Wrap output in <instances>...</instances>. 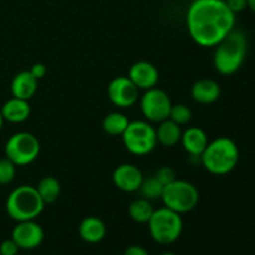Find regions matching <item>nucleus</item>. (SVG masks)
<instances>
[{
  "label": "nucleus",
  "mask_w": 255,
  "mask_h": 255,
  "mask_svg": "<svg viewBox=\"0 0 255 255\" xmlns=\"http://www.w3.org/2000/svg\"><path fill=\"white\" fill-rule=\"evenodd\" d=\"M42 202L36 187L20 186L11 191L6 199V212L16 222L34 221L44 211Z\"/></svg>",
  "instance_id": "4"
},
{
  "label": "nucleus",
  "mask_w": 255,
  "mask_h": 255,
  "mask_svg": "<svg viewBox=\"0 0 255 255\" xmlns=\"http://www.w3.org/2000/svg\"><path fill=\"white\" fill-rule=\"evenodd\" d=\"M30 72L34 75V77H36L37 80H40V79H42V77H45L47 70H46V66H45L44 64H41V62H36V64H34L31 66Z\"/></svg>",
  "instance_id": "29"
},
{
  "label": "nucleus",
  "mask_w": 255,
  "mask_h": 255,
  "mask_svg": "<svg viewBox=\"0 0 255 255\" xmlns=\"http://www.w3.org/2000/svg\"><path fill=\"white\" fill-rule=\"evenodd\" d=\"M37 192L41 197L42 202L45 204H51L57 201L61 192V186L60 182L55 177H44L40 179V182L36 186Z\"/></svg>",
  "instance_id": "21"
},
{
  "label": "nucleus",
  "mask_w": 255,
  "mask_h": 255,
  "mask_svg": "<svg viewBox=\"0 0 255 255\" xmlns=\"http://www.w3.org/2000/svg\"><path fill=\"white\" fill-rule=\"evenodd\" d=\"M20 248L17 244L10 239H5L1 244H0V254L1 255H17Z\"/></svg>",
  "instance_id": "27"
},
{
  "label": "nucleus",
  "mask_w": 255,
  "mask_h": 255,
  "mask_svg": "<svg viewBox=\"0 0 255 255\" xmlns=\"http://www.w3.org/2000/svg\"><path fill=\"white\" fill-rule=\"evenodd\" d=\"M40 142L29 132H19L7 139L5 144V157L16 167L31 164L40 154Z\"/></svg>",
  "instance_id": "8"
},
{
  "label": "nucleus",
  "mask_w": 255,
  "mask_h": 255,
  "mask_svg": "<svg viewBox=\"0 0 255 255\" xmlns=\"http://www.w3.org/2000/svg\"><path fill=\"white\" fill-rule=\"evenodd\" d=\"M168 119L172 120L173 122H176L179 126H182V125H186L191 121L192 111L188 106H186V105L183 104L172 105Z\"/></svg>",
  "instance_id": "24"
},
{
  "label": "nucleus",
  "mask_w": 255,
  "mask_h": 255,
  "mask_svg": "<svg viewBox=\"0 0 255 255\" xmlns=\"http://www.w3.org/2000/svg\"><path fill=\"white\" fill-rule=\"evenodd\" d=\"M227 4V6L231 9L232 12L234 14H238V12L244 11V10L248 7V4H247V0H224Z\"/></svg>",
  "instance_id": "28"
},
{
  "label": "nucleus",
  "mask_w": 255,
  "mask_h": 255,
  "mask_svg": "<svg viewBox=\"0 0 255 255\" xmlns=\"http://www.w3.org/2000/svg\"><path fill=\"white\" fill-rule=\"evenodd\" d=\"M153 212L154 208L153 206H152L151 201L143 198V197L134 199V201L129 204L128 208L129 217H131L134 222L141 224L148 223Z\"/></svg>",
  "instance_id": "22"
},
{
  "label": "nucleus",
  "mask_w": 255,
  "mask_h": 255,
  "mask_svg": "<svg viewBox=\"0 0 255 255\" xmlns=\"http://www.w3.org/2000/svg\"><path fill=\"white\" fill-rule=\"evenodd\" d=\"M37 82H39V80L34 77L30 70L19 72V74L15 75L11 81L12 96L29 101L36 92Z\"/></svg>",
  "instance_id": "17"
},
{
  "label": "nucleus",
  "mask_w": 255,
  "mask_h": 255,
  "mask_svg": "<svg viewBox=\"0 0 255 255\" xmlns=\"http://www.w3.org/2000/svg\"><path fill=\"white\" fill-rule=\"evenodd\" d=\"M79 234L82 241L87 243H99L106 236V226L97 217H86L79 226Z\"/></svg>",
  "instance_id": "18"
},
{
  "label": "nucleus",
  "mask_w": 255,
  "mask_h": 255,
  "mask_svg": "<svg viewBox=\"0 0 255 255\" xmlns=\"http://www.w3.org/2000/svg\"><path fill=\"white\" fill-rule=\"evenodd\" d=\"M191 94L194 101L203 105H209L216 102L221 97L222 90L216 80L206 77V79H201L194 82Z\"/></svg>",
  "instance_id": "15"
},
{
  "label": "nucleus",
  "mask_w": 255,
  "mask_h": 255,
  "mask_svg": "<svg viewBox=\"0 0 255 255\" xmlns=\"http://www.w3.org/2000/svg\"><path fill=\"white\" fill-rule=\"evenodd\" d=\"M172 105L168 94L157 87L146 90L141 97V111L151 122L159 124L168 119Z\"/></svg>",
  "instance_id": "9"
},
{
  "label": "nucleus",
  "mask_w": 255,
  "mask_h": 255,
  "mask_svg": "<svg viewBox=\"0 0 255 255\" xmlns=\"http://www.w3.org/2000/svg\"><path fill=\"white\" fill-rule=\"evenodd\" d=\"M187 29L196 44L214 47L236 25V14L224 0H193L187 10Z\"/></svg>",
  "instance_id": "1"
},
{
  "label": "nucleus",
  "mask_w": 255,
  "mask_h": 255,
  "mask_svg": "<svg viewBox=\"0 0 255 255\" xmlns=\"http://www.w3.org/2000/svg\"><path fill=\"white\" fill-rule=\"evenodd\" d=\"M164 207L179 214L193 211L199 202V192L194 184L183 179H174L163 188L161 197Z\"/></svg>",
  "instance_id": "7"
},
{
  "label": "nucleus",
  "mask_w": 255,
  "mask_h": 255,
  "mask_svg": "<svg viewBox=\"0 0 255 255\" xmlns=\"http://www.w3.org/2000/svg\"><path fill=\"white\" fill-rule=\"evenodd\" d=\"M138 87L128 76H117L110 81L107 86V96L117 107L127 109L133 106L138 100Z\"/></svg>",
  "instance_id": "10"
},
{
  "label": "nucleus",
  "mask_w": 255,
  "mask_h": 255,
  "mask_svg": "<svg viewBox=\"0 0 255 255\" xmlns=\"http://www.w3.org/2000/svg\"><path fill=\"white\" fill-rule=\"evenodd\" d=\"M154 176H156V178L158 179V181L161 182L163 186H167V184L172 183L174 179H177L174 171L168 166H163V167H161L159 169H157V172Z\"/></svg>",
  "instance_id": "26"
},
{
  "label": "nucleus",
  "mask_w": 255,
  "mask_h": 255,
  "mask_svg": "<svg viewBox=\"0 0 255 255\" xmlns=\"http://www.w3.org/2000/svg\"><path fill=\"white\" fill-rule=\"evenodd\" d=\"M44 229L34 221L17 222L11 233V239L20 249H35L44 241Z\"/></svg>",
  "instance_id": "11"
},
{
  "label": "nucleus",
  "mask_w": 255,
  "mask_h": 255,
  "mask_svg": "<svg viewBox=\"0 0 255 255\" xmlns=\"http://www.w3.org/2000/svg\"><path fill=\"white\" fill-rule=\"evenodd\" d=\"M124 255H149L148 251L141 246H129L125 249Z\"/></svg>",
  "instance_id": "30"
},
{
  "label": "nucleus",
  "mask_w": 255,
  "mask_h": 255,
  "mask_svg": "<svg viewBox=\"0 0 255 255\" xmlns=\"http://www.w3.org/2000/svg\"><path fill=\"white\" fill-rule=\"evenodd\" d=\"M121 138L125 148L134 156H147L153 152L158 143L156 128L149 122L142 120L129 121Z\"/></svg>",
  "instance_id": "6"
},
{
  "label": "nucleus",
  "mask_w": 255,
  "mask_h": 255,
  "mask_svg": "<svg viewBox=\"0 0 255 255\" xmlns=\"http://www.w3.org/2000/svg\"><path fill=\"white\" fill-rule=\"evenodd\" d=\"M163 188L164 186L156 178V176H149L147 178H143L138 192L143 198L152 202L154 199L161 198L162 193H163Z\"/></svg>",
  "instance_id": "23"
},
{
  "label": "nucleus",
  "mask_w": 255,
  "mask_h": 255,
  "mask_svg": "<svg viewBox=\"0 0 255 255\" xmlns=\"http://www.w3.org/2000/svg\"><path fill=\"white\" fill-rule=\"evenodd\" d=\"M131 81L138 87V90H149L157 86L159 80V72L153 64L148 61H137L131 66L128 72Z\"/></svg>",
  "instance_id": "13"
},
{
  "label": "nucleus",
  "mask_w": 255,
  "mask_h": 255,
  "mask_svg": "<svg viewBox=\"0 0 255 255\" xmlns=\"http://www.w3.org/2000/svg\"><path fill=\"white\" fill-rule=\"evenodd\" d=\"M214 47L213 64L217 71L222 75H233L243 65L248 50V41L244 32L232 30Z\"/></svg>",
  "instance_id": "2"
},
{
  "label": "nucleus",
  "mask_w": 255,
  "mask_h": 255,
  "mask_svg": "<svg viewBox=\"0 0 255 255\" xmlns=\"http://www.w3.org/2000/svg\"><path fill=\"white\" fill-rule=\"evenodd\" d=\"M247 4H248V9L255 14V0H247Z\"/></svg>",
  "instance_id": "31"
},
{
  "label": "nucleus",
  "mask_w": 255,
  "mask_h": 255,
  "mask_svg": "<svg viewBox=\"0 0 255 255\" xmlns=\"http://www.w3.org/2000/svg\"><path fill=\"white\" fill-rule=\"evenodd\" d=\"M159 255H177V254H174V253H163V254H159Z\"/></svg>",
  "instance_id": "33"
},
{
  "label": "nucleus",
  "mask_w": 255,
  "mask_h": 255,
  "mask_svg": "<svg viewBox=\"0 0 255 255\" xmlns=\"http://www.w3.org/2000/svg\"><path fill=\"white\" fill-rule=\"evenodd\" d=\"M15 174H16V166L6 157L0 159V184L4 186L11 183L15 178Z\"/></svg>",
  "instance_id": "25"
},
{
  "label": "nucleus",
  "mask_w": 255,
  "mask_h": 255,
  "mask_svg": "<svg viewBox=\"0 0 255 255\" xmlns=\"http://www.w3.org/2000/svg\"><path fill=\"white\" fill-rule=\"evenodd\" d=\"M0 255H1V254H0Z\"/></svg>",
  "instance_id": "34"
},
{
  "label": "nucleus",
  "mask_w": 255,
  "mask_h": 255,
  "mask_svg": "<svg viewBox=\"0 0 255 255\" xmlns=\"http://www.w3.org/2000/svg\"><path fill=\"white\" fill-rule=\"evenodd\" d=\"M201 163L209 173L224 176L233 171L239 162V149L233 139L219 137L207 144L201 154Z\"/></svg>",
  "instance_id": "3"
},
{
  "label": "nucleus",
  "mask_w": 255,
  "mask_h": 255,
  "mask_svg": "<svg viewBox=\"0 0 255 255\" xmlns=\"http://www.w3.org/2000/svg\"><path fill=\"white\" fill-rule=\"evenodd\" d=\"M156 133L158 143H161L164 147H174L181 142L182 138L181 126L169 119L159 122Z\"/></svg>",
  "instance_id": "19"
},
{
  "label": "nucleus",
  "mask_w": 255,
  "mask_h": 255,
  "mask_svg": "<svg viewBox=\"0 0 255 255\" xmlns=\"http://www.w3.org/2000/svg\"><path fill=\"white\" fill-rule=\"evenodd\" d=\"M143 178L144 177L141 169L134 164L129 163L116 167L112 173V182H114L115 187L126 193H133V192L138 191Z\"/></svg>",
  "instance_id": "12"
},
{
  "label": "nucleus",
  "mask_w": 255,
  "mask_h": 255,
  "mask_svg": "<svg viewBox=\"0 0 255 255\" xmlns=\"http://www.w3.org/2000/svg\"><path fill=\"white\" fill-rule=\"evenodd\" d=\"M181 143L184 151L191 157H201L207 144L209 143L208 136L206 132L199 127H191L182 132Z\"/></svg>",
  "instance_id": "14"
},
{
  "label": "nucleus",
  "mask_w": 255,
  "mask_h": 255,
  "mask_svg": "<svg viewBox=\"0 0 255 255\" xmlns=\"http://www.w3.org/2000/svg\"><path fill=\"white\" fill-rule=\"evenodd\" d=\"M4 121H9L11 124H20L29 119L31 107L27 100L17 99L12 96L7 100L0 109Z\"/></svg>",
  "instance_id": "16"
},
{
  "label": "nucleus",
  "mask_w": 255,
  "mask_h": 255,
  "mask_svg": "<svg viewBox=\"0 0 255 255\" xmlns=\"http://www.w3.org/2000/svg\"><path fill=\"white\" fill-rule=\"evenodd\" d=\"M147 224L152 239L163 246L178 241L183 231V221L181 214L167 207L154 209Z\"/></svg>",
  "instance_id": "5"
},
{
  "label": "nucleus",
  "mask_w": 255,
  "mask_h": 255,
  "mask_svg": "<svg viewBox=\"0 0 255 255\" xmlns=\"http://www.w3.org/2000/svg\"><path fill=\"white\" fill-rule=\"evenodd\" d=\"M2 124H4V119H2L1 111H0V131H1V128H2Z\"/></svg>",
  "instance_id": "32"
},
{
  "label": "nucleus",
  "mask_w": 255,
  "mask_h": 255,
  "mask_svg": "<svg viewBox=\"0 0 255 255\" xmlns=\"http://www.w3.org/2000/svg\"><path fill=\"white\" fill-rule=\"evenodd\" d=\"M128 124L129 120L126 115L121 112H110L102 120V129L112 137L122 136Z\"/></svg>",
  "instance_id": "20"
}]
</instances>
